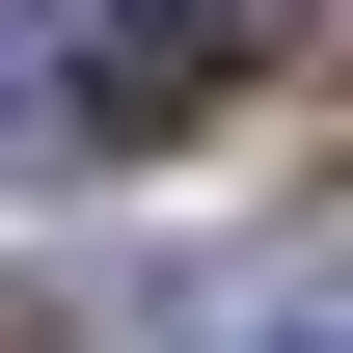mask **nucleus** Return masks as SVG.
Masks as SVG:
<instances>
[{
    "label": "nucleus",
    "mask_w": 353,
    "mask_h": 353,
    "mask_svg": "<svg viewBox=\"0 0 353 353\" xmlns=\"http://www.w3.org/2000/svg\"><path fill=\"white\" fill-rule=\"evenodd\" d=\"M218 82H245V0H109V28L54 54V109H82V136H190Z\"/></svg>",
    "instance_id": "f257e3e1"
},
{
    "label": "nucleus",
    "mask_w": 353,
    "mask_h": 353,
    "mask_svg": "<svg viewBox=\"0 0 353 353\" xmlns=\"http://www.w3.org/2000/svg\"><path fill=\"white\" fill-rule=\"evenodd\" d=\"M54 163V0H0V190Z\"/></svg>",
    "instance_id": "f03ea898"
},
{
    "label": "nucleus",
    "mask_w": 353,
    "mask_h": 353,
    "mask_svg": "<svg viewBox=\"0 0 353 353\" xmlns=\"http://www.w3.org/2000/svg\"><path fill=\"white\" fill-rule=\"evenodd\" d=\"M218 353H353V326H326V299H245V326H218Z\"/></svg>",
    "instance_id": "7ed1b4c3"
}]
</instances>
